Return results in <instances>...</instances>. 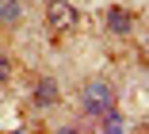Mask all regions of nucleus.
<instances>
[{
	"label": "nucleus",
	"mask_w": 149,
	"mask_h": 134,
	"mask_svg": "<svg viewBox=\"0 0 149 134\" xmlns=\"http://www.w3.org/2000/svg\"><path fill=\"white\" fill-rule=\"evenodd\" d=\"M80 107L88 111V115H107V111H115V88H111V81H103V77H92L84 88H80Z\"/></svg>",
	"instance_id": "1"
},
{
	"label": "nucleus",
	"mask_w": 149,
	"mask_h": 134,
	"mask_svg": "<svg viewBox=\"0 0 149 134\" xmlns=\"http://www.w3.org/2000/svg\"><path fill=\"white\" fill-rule=\"evenodd\" d=\"M46 27L54 35H65V31L77 27V8L69 0H46Z\"/></svg>",
	"instance_id": "2"
},
{
	"label": "nucleus",
	"mask_w": 149,
	"mask_h": 134,
	"mask_svg": "<svg viewBox=\"0 0 149 134\" xmlns=\"http://www.w3.org/2000/svg\"><path fill=\"white\" fill-rule=\"evenodd\" d=\"M103 23H107V31H111V35H118V39L134 31V15H130L126 8H118V4H111V8L103 12Z\"/></svg>",
	"instance_id": "3"
},
{
	"label": "nucleus",
	"mask_w": 149,
	"mask_h": 134,
	"mask_svg": "<svg viewBox=\"0 0 149 134\" xmlns=\"http://www.w3.org/2000/svg\"><path fill=\"white\" fill-rule=\"evenodd\" d=\"M35 104H38V107H54V104H57V81H54V77L35 81Z\"/></svg>",
	"instance_id": "4"
},
{
	"label": "nucleus",
	"mask_w": 149,
	"mask_h": 134,
	"mask_svg": "<svg viewBox=\"0 0 149 134\" xmlns=\"http://www.w3.org/2000/svg\"><path fill=\"white\" fill-rule=\"evenodd\" d=\"M100 134H126L123 115H118V111H107V115H103V123H100Z\"/></svg>",
	"instance_id": "5"
},
{
	"label": "nucleus",
	"mask_w": 149,
	"mask_h": 134,
	"mask_svg": "<svg viewBox=\"0 0 149 134\" xmlns=\"http://www.w3.org/2000/svg\"><path fill=\"white\" fill-rule=\"evenodd\" d=\"M19 15H23V8H19V0H8V4L0 8V19H4V23H19Z\"/></svg>",
	"instance_id": "6"
},
{
	"label": "nucleus",
	"mask_w": 149,
	"mask_h": 134,
	"mask_svg": "<svg viewBox=\"0 0 149 134\" xmlns=\"http://www.w3.org/2000/svg\"><path fill=\"white\" fill-rule=\"evenodd\" d=\"M8 77H12V58H8L4 50H0V84H4Z\"/></svg>",
	"instance_id": "7"
},
{
	"label": "nucleus",
	"mask_w": 149,
	"mask_h": 134,
	"mask_svg": "<svg viewBox=\"0 0 149 134\" xmlns=\"http://www.w3.org/2000/svg\"><path fill=\"white\" fill-rule=\"evenodd\" d=\"M54 134H80V130H73V126H61V130H54Z\"/></svg>",
	"instance_id": "8"
}]
</instances>
